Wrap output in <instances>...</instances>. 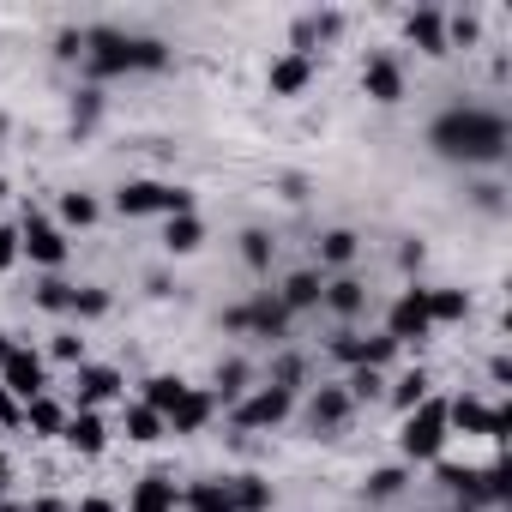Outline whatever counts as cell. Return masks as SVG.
<instances>
[{
	"mask_svg": "<svg viewBox=\"0 0 512 512\" xmlns=\"http://www.w3.org/2000/svg\"><path fill=\"white\" fill-rule=\"evenodd\" d=\"M398 266H404V272H416V266H422V241H410V247L398 253Z\"/></svg>",
	"mask_w": 512,
	"mask_h": 512,
	"instance_id": "obj_44",
	"label": "cell"
},
{
	"mask_svg": "<svg viewBox=\"0 0 512 512\" xmlns=\"http://www.w3.org/2000/svg\"><path fill=\"white\" fill-rule=\"evenodd\" d=\"M211 410H217V398H211V392H199V386H187V392H181V404H175L163 422H169V434H199V428L211 422Z\"/></svg>",
	"mask_w": 512,
	"mask_h": 512,
	"instance_id": "obj_13",
	"label": "cell"
},
{
	"mask_svg": "<svg viewBox=\"0 0 512 512\" xmlns=\"http://www.w3.org/2000/svg\"><path fill=\"white\" fill-rule=\"evenodd\" d=\"M446 428H464V434H482V440H506L512 434V410H500V404H482V398H452L446 404Z\"/></svg>",
	"mask_w": 512,
	"mask_h": 512,
	"instance_id": "obj_5",
	"label": "cell"
},
{
	"mask_svg": "<svg viewBox=\"0 0 512 512\" xmlns=\"http://www.w3.org/2000/svg\"><path fill=\"white\" fill-rule=\"evenodd\" d=\"M61 223H97V199L91 193H61Z\"/></svg>",
	"mask_w": 512,
	"mask_h": 512,
	"instance_id": "obj_34",
	"label": "cell"
},
{
	"mask_svg": "<svg viewBox=\"0 0 512 512\" xmlns=\"http://www.w3.org/2000/svg\"><path fill=\"white\" fill-rule=\"evenodd\" d=\"M302 380H308V362H302V356H296V350H284V356H278V362H272V386H278V392H290V398H296V392H302Z\"/></svg>",
	"mask_w": 512,
	"mask_h": 512,
	"instance_id": "obj_28",
	"label": "cell"
},
{
	"mask_svg": "<svg viewBox=\"0 0 512 512\" xmlns=\"http://www.w3.org/2000/svg\"><path fill=\"white\" fill-rule=\"evenodd\" d=\"M55 356L61 362H85V338H55Z\"/></svg>",
	"mask_w": 512,
	"mask_h": 512,
	"instance_id": "obj_42",
	"label": "cell"
},
{
	"mask_svg": "<svg viewBox=\"0 0 512 512\" xmlns=\"http://www.w3.org/2000/svg\"><path fill=\"white\" fill-rule=\"evenodd\" d=\"M31 512H67V506H61V500H37Z\"/></svg>",
	"mask_w": 512,
	"mask_h": 512,
	"instance_id": "obj_47",
	"label": "cell"
},
{
	"mask_svg": "<svg viewBox=\"0 0 512 512\" xmlns=\"http://www.w3.org/2000/svg\"><path fill=\"white\" fill-rule=\"evenodd\" d=\"M103 308H109L103 290H73V314H103Z\"/></svg>",
	"mask_w": 512,
	"mask_h": 512,
	"instance_id": "obj_40",
	"label": "cell"
},
{
	"mask_svg": "<svg viewBox=\"0 0 512 512\" xmlns=\"http://www.w3.org/2000/svg\"><path fill=\"white\" fill-rule=\"evenodd\" d=\"M0 199H7V181H0Z\"/></svg>",
	"mask_w": 512,
	"mask_h": 512,
	"instance_id": "obj_49",
	"label": "cell"
},
{
	"mask_svg": "<svg viewBox=\"0 0 512 512\" xmlns=\"http://www.w3.org/2000/svg\"><path fill=\"white\" fill-rule=\"evenodd\" d=\"M61 440H67L73 452H103V446H109V428H103V416H97V410H79V416H67Z\"/></svg>",
	"mask_w": 512,
	"mask_h": 512,
	"instance_id": "obj_16",
	"label": "cell"
},
{
	"mask_svg": "<svg viewBox=\"0 0 512 512\" xmlns=\"http://www.w3.org/2000/svg\"><path fill=\"white\" fill-rule=\"evenodd\" d=\"M470 314V296L464 290H428V320L434 326H452V320H464Z\"/></svg>",
	"mask_w": 512,
	"mask_h": 512,
	"instance_id": "obj_24",
	"label": "cell"
},
{
	"mask_svg": "<svg viewBox=\"0 0 512 512\" xmlns=\"http://www.w3.org/2000/svg\"><path fill=\"white\" fill-rule=\"evenodd\" d=\"M320 308H332L338 320H356V314L368 308V290H362L356 278H332V284H326V296H320Z\"/></svg>",
	"mask_w": 512,
	"mask_h": 512,
	"instance_id": "obj_19",
	"label": "cell"
},
{
	"mask_svg": "<svg viewBox=\"0 0 512 512\" xmlns=\"http://www.w3.org/2000/svg\"><path fill=\"white\" fill-rule=\"evenodd\" d=\"M19 260V229H0V272H13Z\"/></svg>",
	"mask_w": 512,
	"mask_h": 512,
	"instance_id": "obj_41",
	"label": "cell"
},
{
	"mask_svg": "<svg viewBox=\"0 0 512 512\" xmlns=\"http://www.w3.org/2000/svg\"><path fill=\"white\" fill-rule=\"evenodd\" d=\"M458 512H470V506H458Z\"/></svg>",
	"mask_w": 512,
	"mask_h": 512,
	"instance_id": "obj_50",
	"label": "cell"
},
{
	"mask_svg": "<svg viewBox=\"0 0 512 512\" xmlns=\"http://www.w3.org/2000/svg\"><path fill=\"white\" fill-rule=\"evenodd\" d=\"M19 253H31L37 266H61V260H67V235H61V223H49L43 211H31L25 229H19Z\"/></svg>",
	"mask_w": 512,
	"mask_h": 512,
	"instance_id": "obj_8",
	"label": "cell"
},
{
	"mask_svg": "<svg viewBox=\"0 0 512 512\" xmlns=\"http://www.w3.org/2000/svg\"><path fill=\"white\" fill-rule=\"evenodd\" d=\"M241 253H247L253 272H266V266H272V235H266V229H247V235H241Z\"/></svg>",
	"mask_w": 512,
	"mask_h": 512,
	"instance_id": "obj_36",
	"label": "cell"
},
{
	"mask_svg": "<svg viewBox=\"0 0 512 512\" xmlns=\"http://www.w3.org/2000/svg\"><path fill=\"white\" fill-rule=\"evenodd\" d=\"M223 494H229L235 512H272V482H266V476H253V470H247V476H229Z\"/></svg>",
	"mask_w": 512,
	"mask_h": 512,
	"instance_id": "obj_14",
	"label": "cell"
},
{
	"mask_svg": "<svg viewBox=\"0 0 512 512\" xmlns=\"http://www.w3.org/2000/svg\"><path fill=\"white\" fill-rule=\"evenodd\" d=\"M422 398H434V392H428V374H422V368H410V374H404V380L392 386V404H398V410L410 416V410H416Z\"/></svg>",
	"mask_w": 512,
	"mask_h": 512,
	"instance_id": "obj_31",
	"label": "cell"
},
{
	"mask_svg": "<svg viewBox=\"0 0 512 512\" xmlns=\"http://www.w3.org/2000/svg\"><path fill=\"white\" fill-rule=\"evenodd\" d=\"M362 85H368V97H374V103H398V97H404V73H398V61H392V55H374V61H368V73H362Z\"/></svg>",
	"mask_w": 512,
	"mask_h": 512,
	"instance_id": "obj_15",
	"label": "cell"
},
{
	"mask_svg": "<svg viewBox=\"0 0 512 512\" xmlns=\"http://www.w3.org/2000/svg\"><path fill=\"white\" fill-rule=\"evenodd\" d=\"M55 55L61 61H85V31H61L55 37Z\"/></svg>",
	"mask_w": 512,
	"mask_h": 512,
	"instance_id": "obj_39",
	"label": "cell"
},
{
	"mask_svg": "<svg viewBox=\"0 0 512 512\" xmlns=\"http://www.w3.org/2000/svg\"><path fill=\"white\" fill-rule=\"evenodd\" d=\"M187 512H235V506H229L223 482H199V488H187Z\"/></svg>",
	"mask_w": 512,
	"mask_h": 512,
	"instance_id": "obj_32",
	"label": "cell"
},
{
	"mask_svg": "<svg viewBox=\"0 0 512 512\" xmlns=\"http://www.w3.org/2000/svg\"><path fill=\"white\" fill-rule=\"evenodd\" d=\"M163 434H169V422H163L151 404H133V410H127V440L151 446V440H163Z\"/></svg>",
	"mask_w": 512,
	"mask_h": 512,
	"instance_id": "obj_25",
	"label": "cell"
},
{
	"mask_svg": "<svg viewBox=\"0 0 512 512\" xmlns=\"http://www.w3.org/2000/svg\"><path fill=\"white\" fill-rule=\"evenodd\" d=\"M103 398H121V374L115 368H79V404H103Z\"/></svg>",
	"mask_w": 512,
	"mask_h": 512,
	"instance_id": "obj_22",
	"label": "cell"
},
{
	"mask_svg": "<svg viewBox=\"0 0 512 512\" xmlns=\"http://www.w3.org/2000/svg\"><path fill=\"white\" fill-rule=\"evenodd\" d=\"M410 43H416L422 55H446V13L416 7V13H410Z\"/></svg>",
	"mask_w": 512,
	"mask_h": 512,
	"instance_id": "obj_17",
	"label": "cell"
},
{
	"mask_svg": "<svg viewBox=\"0 0 512 512\" xmlns=\"http://www.w3.org/2000/svg\"><path fill=\"white\" fill-rule=\"evenodd\" d=\"M350 422V392L344 386H320L314 398H308V428L314 434H338Z\"/></svg>",
	"mask_w": 512,
	"mask_h": 512,
	"instance_id": "obj_12",
	"label": "cell"
},
{
	"mask_svg": "<svg viewBox=\"0 0 512 512\" xmlns=\"http://www.w3.org/2000/svg\"><path fill=\"white\" fill-rule=\"evenodd\" d=\"M356 247H362L356 229H326V235H320V260H326V266H350Z\"/></svg>",
	"mask_w": 512,
	"mask_h": 512,
	"instance_id": "obj_26",
	"label": "cell"
},
{
	"mask_svg": "<svg viewBox=\"0 0 512 512\" xmlns=\"http://www.w3.org/2000/svg\"><path fill=\"white\" fill-rule=\"evenodd\" d=\"M79 512H115V506H109V500H85Z\"/></svg>",
	"mask_w": 512,
	"mask_h": 512,
	"instance_id": "obj_48",
	"label": "cell"
},
{
	"mask_svg": "<svg viewBox=\"0 0 512 512\" xmlns=\"http://www.w3.org/2000/svg\"><path fill=\"white\" fill-rule=\"evenodd\" d=\"M308 79H314V55H284L272 67V97H296Z\"/></svg>",
	"mask_w": 512,
	"mask_h": 512,
	"instance_id": "obj_21",
	"label": "cell"
},
{
	"mask_svg": "<svg viewBox=\"0 0 512 512\" xmlns=\"http://www.w3.org/2000/svg\"><path fill=\"white\" fill-rule=\"evenodd\" d=\"M0 386H7L13 398H43L49 392V368H43V356H31V350H13L7 356V368H0Z\"/></svg>",
	"mask_w": 512,
	"mask_h": 512,
	"instance_id": "obj_10",
	"label": "cell"
},
{
	"mask_svg": "<svg viewBox=\"0 0 512 512\" xmlns=\"http://www.w3.org/2000/svg\"><path fill=\"white\" fill-rule=\"evenodd\" d=\"M320 296H326V278H320V272H296V278L278 290L284 314H308V308H320Z\"/></svg>",
	"mask_w": 512,
	"mask_h": 512,
	"instance_id": "obj_18",
	"label": "cell"
},
{
	"mask_svg": "<svg viewBox=\"0 0 512 512\" xmlns=\"http://www.w3.org/2000/svg\"><path fill=\"white\" fill-rule=\"evenodd\" d=\"M223 326H229V332H253V338H272V344L290 338V314H284L278 296H260V302H247V308H229Z\"/></svg>",
	"mask_w": 512,
	"mask_h": 512,
	"instance_id": "obj_7",
	"label": "cell"
},
{
	"mask_svg": "<svg viewBox=\"0 0 512 512\" xmlns=\"http://www.w3.org/2000/svg\"><path fill=\"white\" fill-rule=\"evenodd\" d=\"M37 308H43V314H67V308H73V284L43 278V284H37Z\"/></svg>",
	"mask_w": 512,
	"mask_h": 512,
	"instance_id": "obj_33",
	"label": "cell"
},
{
	"mask_svg": "<svg viewBox=\"0 0 512 512\" xmlns=\"http://www.w3.org/2000/svg\"><path fill=\"white\" fill-rule=\"evenodd\" d=\"M25 422H31L37 434H61V428H67V410L43 392V398H31V404H25Z\"/></svg>",
	"mask_w": 512,
	"mask_h": 512,
	"instance_id": "obj_27",
	"label": "cell"
},
{
	"mask_svg": "<svg viewBox=\"0 0 512 512\" xmlns=\"http://www.w3.org/2000/svg\"><path fill=\"white\" fill-rule=\"evenodd\" d=\"M344 392H350V404H356V398H380V392H386V380H380V368H350Z\"/></svg>",
	"mask_w": 512,
	"mask_h": 512,
	"instance_id": "obj_35",
	"label": "cell"
},
{
	"mask_svg": "<svg viewBox=\"0 0 512 512\" xmlns=\"http://www.w3.org/2000/svg\"><path fill=\"white\" fill-rule=\"evenodd\" d=\"M13 350H19V344H13L7 332H0V368H7V356H13Z\"/></svg>",
	"mask_w": 512,
	"mask_h": 512,
	"instance_id": "obj_46",
	"label": "cell"
},
{
	"mask_svg": "<svg viewBox=\"0 0 512 512\" xmlns=\"http://www.w3.org/2000/svg\"><path fill=\"white\" fill-rule=\"evenodd\" d=\"M7 482H13V464H7V452H0V494H7Z\"/></svg>",
	"mask_w": 512,
	"mask_h": 512,
	"instance_id": "obj_45",
	"label": "cell"
},
{
	"mask_svg": "<svg viewBox=\"0 0 512 512\" xmlns=\"http://www.w3.org/2000/svg\"><path fill=\"white\" fill-rule=\"evenodd\" d=\"M506 139H512L506 115L476 109V103H458V109H446V115L428 127V145H434L440 157H452V163H500V157H506Z\"/></svg>",
	"mask_w": 512,
	"mask_h": 512,
	"instance_id": "obj_1",
	"label": "cell"
},
{
	"mask_svg": "<svg viewBox=\"0 0 512 512\" xmlns=\"http://www.w3.org/2000/svg\"><path fill=\"white\" fill-rule=\"evenodd\" d=\"M0 422H19V398L7 386H0Z\"/></svg>",
	"mask_w": 512,
	"mask_h": 512,
	"instance_id": "obj_43",
	"label": "cell"
},
{
	"mask_svg": "<svg viewBox=\"0 0 512 512\" xmlns=\"http://www.w3.org/2000/svg\"><path fill=\"white\" fill-rule=\"evenodd\" d=\"M476 31H482L476 13H452V19H446V49H452V43H476Z\"/></svg>",
	"mask_w": 512,
	"mask_h": 512,
	"instance_id": "obj_38",
	"label": "cell"
},
{
	"mask_svg": "<svg viewBox=\"0 0 512 512\" xmlns=\"http://www.w3.org/2000/svg\"><path fill=\"white\" fill-rule=\"evenodd\" d=\"M169 67V49L157 37H127V31H85V73L91 79H121V73H157Z\"/></svg>",
	"mask_w": 512,
	"mask_h": 512,
	"instance_id": "obj_2",
	"label": "cell"
},
{
	"mask_svg": "<svg viewBox=\"0 0 512 512\" xmlns=\"http://www.w3.org/2000/svg\"><path fill=\"white\" fill-rule=\"evenodd\" d=\"M386 338L404 350V344H428L434 338V320H428V290H404L386 314Z\"/></svg>",
	"mask_w": 512,
	"mask_h": 512,
	"instance_id": "obj_6",
	"label": "cell"
},
{
	"mask_svg": "<svg viewBox=\"0 0 512 512\" xmlns=\"http://www.w3.org/2000/svg\"><path fill=\"white\" fill-rule=\"evenodd\" d=\"M181 392H187V386H181V380H169V374H157V380H145V404H151L157 416H169V410L181 404Z\"/></svg>",
	"mask_w": 512,
	"mask_h": 512,
	"instance_id": "obj_30",
	"label": "cell"
},
{
	"mask_svg": "<svg viewBox=\"0 0 512 512\" xmlns=\"http://www.w3.org/2000/svg\"><path fill=\"white\" fill-rule=\"evenodd\" d=\"M290 392H278V386H260V392H247L241 404H235V428H278L284 416H290Z\"/></svg>",
	"mask_w": 512,
	"mask_h": 512,
	"instance_id": "obj_9",
	"label": "cell"
},
{
	"mask_svg": "<svg viewBox=\"0 0 512 512\" xmlns=\"http://www.w3.org/2000/svg\"><path fill=\"white\" fill-rule=\"evenodd\" d=\"M127 512H175V482L163 470H151L139 488H133V506Z\"/></svg>",
	"mask_w": 512,
	"mask_h": 512,
	"instance_id": "obj_20",
	"label": "cell"
},
{
	"mask_svg": "<svg viewBox=\"0 0 512 512\" xmlns=\"http://www.w3.org/2000/svg\"><path fill=\"white\" fill-rule=\"evenodd\" d=\"M404 482H410V476H404L398 464H386V470H374V476H368V500H392Z\"/></svg>",
	"mask_w": 512,
	"mask_h": 512,
	"instance_id": "obj_37",
	"label": "cell"
},
{
	"mask_svg": "<svg viewBox=\"0 0 512 512\" xmlns=\"http://www.w3.org/2000/svg\"><path fill=\"white\" fill-rule=\"evenodd\" d=\"M446 404L440 398H422L410 416H404V434H398V446H404V458H440L446 452Z\"/></svg>",
	"mask_w": 512,
	"mask_h": 512,
	"instance_id": "obj_4",
	"label": "cell"
},
{
	"mask_svg": "<svg viewBox=\"0 0 512 512\" xmlns=\"http://www.w3.org/2000/svg\"><path fill=\"white\" fill-rule=\"evenodd\" d=\"M115 211H121V217H151V211L187 217V211H193V193H187V187H169V181H127V187L115 193Z\"/></svg>",
	"mask_w": 512,
	"mask_h": 512,
	"instance_id": "obj_3",
	"label": "cell"
},
{
	"mask_svg": "<svg viewBox=\"0 0 512 512\" xmlns=\"http://www.w3.org/2000/svg\"><path fill=\"white\" fill-rule=\"evenodd\" d=\"M247 380H253V368H247V362H223V368H217V392H211V398L241 404V398H247Z\"/></svg>",
	"mask_w": 512,
	"mask_h": 512,
	"instance_id": "obj_29",
	"label": "cell"
},
{
	"mask_svg": "<svg viewBox=\"0 0 512 512\" xmlns=\"http://www.w3.org/2000/svg\"><path fill=\"white\" fill-rule=\"evenodd\" d=\"M163 247H169V253H199V247H205V223H199L193 211H187V217H169Z\"/></svg>",
	"mask_w": 512,
	"mask_h": 512,
	"instance_id": "obj_23",
	"label": "cell"
},
{
	"mask_svg": "<svg viewBox=\"0 0 512 512\" xmlns=\"http://www.w3.org/2000/svg\"><path fill=\"white\" fill-rule=\"evenodd\" d=\"M332 356L350 362V368H386V362L398 356V344H392V338H356V332H338V338H332Z\"/></svg>",
	"mask_w": 512,
	"mask_h": 512,
	"instance_id": "obj_11",
	"label": "cell"
}]
</instances>
